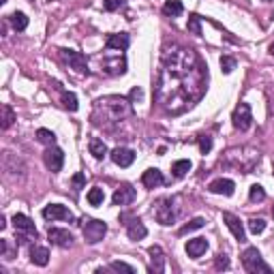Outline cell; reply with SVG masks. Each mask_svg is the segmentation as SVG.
<instances>
[{
  "label": "cell",
  "mask_w": 274,
  "mask_h": 274,
  "mask_svg": "<svg viewBox=\"0 0 274 274\" xmlns=\"http://www.w3.org/2000/svg\"><path fill=\"white\" fill-rule=\"evenodd\" d=\"M249 199L251 201H264L266 199V191L259 184H253L251 186V193H249Z\"/></svg>",
  "instance_id": "d6a6232c"
},
{
  "label": "cell",
  "mask_w": 274,
  "mask_h": 274,
  "mask_svg": "<svg viewBox=\"0 0 274 274\" xmlns=\"http://www.w3.org/2000/svg\"><path fill=\"white\" fill-rule=\"evenodd\" d=\"M30 262L35 266H47L49 264V251L45 246H32L30 249Z\"/></svg>",
  "instance_id": "44dd1931"
},
{
  "label": "cell",
  "mask_w": 274,
  "mask_h": 274,
  "mask_svg": "<svg viewBox=\"0 0 274 274\" xmlns=\"http://www.w3.org/2000/svg\"><path fill=\"white\" fill-rule=\"evenodd\" d=\"M127 0H103V6H105V11L114 13V11H120L122 6H125Z\"/></svg>",
  "instance_id": "8d00e7d4"
},
{
  "label": "cell",
  "mask_w": 274,
  "mask_h": 274,
  "mask_svg": "<svg viewBox=\"0 0 274 274\" xmlns=\"http://www.w3.org/2000/svg\"><path fill=\"white\" fill-rule=\"evenodd\" d=\"M272 217H274V208H272Z\"/></svg>",
  "instance_id": "f6af8a7d"
},
{
  "label": "cell",
  "mask_w": 274,
  "mask_h": 274,
  "mask_svg": "<svg viewBox=\"0 0 274 274\" xmlns=\"http://www.w3.org/2000/svg\"><path fill=\"white\" fill-rule=\"evenodd\" d=\"M206 251H208V240L206 238H195V240H188L186 242V253H188V257H193V259L201 257Z\"/></svg>",
  "instance_id": "e0dca14e"
},
{
  "label": "cell",
  "mask_w": 274,
  "mask_h": 274,
  "mask_svg": "<svg viewBox=\"0 0 274 274\" xmlns=\"http://www.w3.org/2000/svg\"><path fill=\"white\" fill-rule=\"evenodd\" d=\"M82 231H84V238H86L88 244H96L105 238L107 225L99 219H84L82 221Z\"/></svg>",
  "instance_id": "3957f363"
},
{
  "label": "cell",
  "mask_w": 274,
  "mask_h": 274,
  "mask_svg": "<svg viewBox=\"0 0 274 274\" xmlns=\"http://www.w3.org/2000/svg\"><path fill=\"white\" fill-rule=\"evenodd\" d=\"M186 28H188V32H193V35H201V17L199 15H195V13H193V15H188V26H186Z\"/></svg>",
  "instance_id": "f546056e"
},
{
  "label": "cell",
  "mask_w": 274,
  "mask_h": 274,
  "mask_svg": "<svg viewBox=\"0 0 274 274\" xmlns=\"http://www.w3.org/2000/svg\"><path fill=\"white\" fill-rule=\"evenodd\" d=\"M154 217L161 225H172L174 219H176V214L172 210V199H161L159 206H156V210H154Z\"/></svg>",
  "instance_id": "9c48e42d"
},
{
  "label": "cell",
  "mask_w": 274,
  "mask_h": 274,
  "mask_svg": "<svg viewBox=\"0 0 274 274\" xmlns=\"http://www.w3.org/2000/svg\"><path fill=\"white\" fill-rule=\"evenodd\" d=\"M223 221H225V225L229 227V231L233 233V238H236L238 242H244V240H246V231H244V227H242V223H240V219L236 217V214L223 212Z\"/></svg>",
  "instance_id": "8fae6325"
},
{
  "label": "cell",
  "mask_w": 274,
  "mask_h": 274,
  "mask_svg": "<svg viewBox=\"0 0 274 274\" xmlns=\"http://www.w3.org/2000/svg\"><path fill=\"white\" fill-rule=\"evenodd\" d=\"M131 116V101L122 96H105L94 103L92 122L94 125H107V122H120Z\"/></svg>",
  "instance_id": "7a4b0ae2"
},
{
  "label": "cell",
  "mask_w": 274,
  "mask_h": 274,
  "mask_svg": "<svg viewBox=\"0 0 274 274\" xmlns=\"http://www.w3.org/2000/svg\"><path fill=\"white\" fill-rule=\"evenodd\" d=\"M127 233H129V238H131V240H143L148 236V229H146V225H143L139 219H133L131 223H127Z\"/></svg>",
  "instance_id": "d6986e66"
},
{
  "label": "cell",
  "mask_w": 274,
  "mask_h": 274,
  "mask_svg": "<svg viewBox=\"0 0 274 274\" xmlns=\"http://www.w3.org/2000/svg\"><path fill=\"white\" fill-rule=\"evenodd\" d=\"M204 225H206V221L201 219V217L193 219V221H188L186 225H182V227H180V236H184V233H191V231H197V229H201Z\"/></svg>",
  "instance_id": "4316f807"
},
{
  "label": "cell",
  "mask_w": 274,
  "mask_h": 274,
  "mask_svg": "<svg viewBox=\"0 0 274 274\" xmlns=\"http://www.w3.org/2000/svg\"><path fill=\"white\" fill-rule=\"evenodd\" d=\"M191 167H193V163L188 161V159H182V161H176L174 165H172V172L176 178H182V176H186L188 172H191Z\"/></svg>",
  "instance_id": "d4e9b609"
},
{
  "label": "cell",
  "mask_w": 274,
  "mask_h": 274,
  "mask_svg": "<svg viewBox=\"0 0 274 274\" xmlns=\"http://www.w3.org/2000/svg\"><path fill=\"white\" fill-rule=\"evenodd\" d=\"M107 49H116V51H125L129 47V35L127 32H120V35H109L105 41Z\"/></svg>",
  "instance_id": "ac0fdd59"
},
{
  "label": "cell",
  "mask_w": 274,
  "mask_h": 274,
  "mask_svg": "<svg viewBox=\"0 0 274 274\" xmlns=\"http://www.w3.org/2000/svg\"><path fill=\"white\" fill-rule=\"evenodd\" d=\"M88 150H90V154H92L94 159H105V154H107L105 141L99 139V137H92V139L88 141Z\"/></svg>",
  "instance_id": "603a6c76"
},
{
  "label": "cell",
  "mask_w": 274,
  "mask_h": 274,
  "mask_svg": "<svg viewBox=\"0 0 274 274\" xmlns=\"http://www.w3.org/2000/svg\"><path fill=\"white\" fill-rule=\"evenodd\" d=\"M43 161H45V165H47L49 172H60L62 165H64V152L60 148H56V146H47V150H45V154H43Z\"/></svg>",
  "instance_id": "ba28073f"
},
{
  "label": "cell",
  "mask_w": 274,
  "mask_h": 274,
  "mask_svg": "<svg viewBox=\"0 0 274 274\" xmlns=\"http://www.w3.org/2000/svg\"><path fill=\"white\" fill-rule=\"evenodd\" d=\"M242 266H244V270L251 272V274H257V272L270 274V272H272V268L264 262L262 255H259V251L253 249V246H249V249L242 253Z\"/></svg>",
  "instance_id": "277c9868"
},
{
  "label": "cell",
  "mask_w": 274,
  "mask_h": 274,
  "mask_svg": "<svg viewBox=\"0 0 274 274\" xmlns=\"http://www.w3.org/2000/svg\"><path fill=\"white\" fill-rule=\"evenodd\" d=\"M208 88V67L191 47L172 45L163 49L159 80H156V103L167 114L178 116L193 107Z\"/></svg>",
  "instance_id": "6da1fadb"
},
{
  "label": "cell",
  "mask_w": 274,
  "mask_h": 274,
  "mask_svg": "<svg viewBox=\"0 0 274 274\" xmlns=\"http://www.w3.org/2000/svg\"><path fill=\"white\" fill-rule=\"evenodd\" d=\"M86 199H88V204H90V206H101L103 201H105V193H103V188L94 186V188H90V191H88Z\"/></svg>",
  "instance_id": "484cf974"
},
{
  "label": "cell",
  "mask_w": 274,
  "mask_h": 274,
  "mask_svg": "<svg viewBox=\"0 0 274 274\" xmlns=\"http://www.w3.org/2000/svg\"><path fill=\"white\" fill-rule=\"evenodd\" d=\"M2 114H4V118H2V129H9L13 125V120H15V112L9 107V105H4L2 107Z\"/></svg>",
  "instance_id": "e575fe53"
},
{
  "label": "cell",
  "mask_w": 274,
  "mask_h": 274,
  "mask_svg": "<svg viewBox=\"0 0 274 274\" xmlns=\"http://www.w3.org/2000/svg\"><path fill=\"white\" fill-rule=\"evenodd\" d=\"M214 266H217V270H227L229 268V259H227V255H217Z\"/></svg>",
  "instance_id": "f35d334b"
},
{
  "label": "cell",
  "mask_w": 274,
  "mask_h": 274,
  "mask_svg": "<svg viewBox=\"0 0 274 274\" xmlns=\"http://www.w3.org/2000/svg\"><path fill=\"white\" fill-rule=\"evenodd\" d=\"M43 219L47 221H73V212L62 204H49L43 208Z\"/></svg>",
  "instance_id": "52a82bcc"
},
{
  "label": "cell",
  "mask_w": 274,
  "mask_h": 274,
  "mask_svg": "<svg viewBox=\"0 0 274 274\" xmlns=\"http://www.w3.org/2000/svg\"><path fill=\"white\" fill-rule=\"evenodd\" d=\"M197 141H199V150H201V154H208L212 150V137H208V135H199L197 137Z\"/></svg>",
  "instance_id": "d590c367"
},
{
  "label": "cell",
  "mask_w": 274,
  "mask_h": 274,
  "mask_svg": "<svg viewBox=\"0 0 274 274\" xmlns=\"http://www.w3.org/2000/svg\"><path fill=\"white\" fill-rule=\"evenodd\" d=\"M109 268L116 270V272H129V274L135 272L133 266H129V264H125V262H112V266H109Z\"/></svg>",
  "instance_id": "74e56055"
},
{
  "label": "cell",
  "mask_w": 274,
  "mask_h": 274,
  "mask_svg": "<svg viewBox=\"0 0 274 274\" xmlns=\"http://www.w3.org/2000/svg\"><path fill=\"white\" fill-rule=\"evenodd\" d=\"M105 71L109 75H122L127 71L125 56H118V58H114V60H105Z\"/></svg>",
  "instance_id": "7402d4cb"
},
{
  "label": "cell",
  "mask_w": 274,
  "mask_h": 274,
  "mask_svg": "<svg viewBox=\"0 0 274 274\" xmlns=\"http://www.w3.org/2000/svg\"><path fill=\"white\" fill-rule=\"evenodd\" d=\"M270 54H272V56H274V43H272V45H270Z\"/></svg>",
  "instance_id": "7bdbcfd3"
},
{
  "label": "cell",
  "mask_w": 274,
  "mask_h": 274,
  "mask_svg": "<svg viewBox=\"0 0 274 274\" xmlns=\"http://www.w3.org/2000/svg\"><path fill=\"white\" fill-rule=\"evenodd\" d=\"M249 229H251V233H262L264 229H266V221L264 219H251L249 221Z\"/></svg>",
  "instance_id": "836d02e7"
},
{
  "label": "cell",
  "mask_w": 274,
  "mask_h": 274,
  "mask_svg": "<svg viewBox=\"0 0 274 274\" xmlns=\"http://www.w3.org/2000/svg\"><path fill=\"white\" fill-rule=\"evenodd\" d=\"M148 253H150V272H154V274H161L163 270H165V257H163V249L161 246H150L148 249Z\"/></svg>",
  "instance_id": "5bb4252c"
},
{
  "label": "cell",
  "mask_w": 274,
  "mask_h": 274,
  "mask_svg": "<svg viewBox=\"0 0 274 274\" xmlns=\"http://www.w3.org/2000/svg\"><path fill=\"white\" fill-rule=\"evenodd\" d=\"M37 139L41 141V143H45V146H54L56 143V135L49 131V129H39L37 131Z\"/></svg>",
  "instance_id": "f1b7e54d"
},
{
  "label": "cell",
  "mask_w": 274,
  "mask_h": 274,
  "mask_svg": "<svg viewBox=\"0 0 274 274\" xmlns=\"http://www.w3.org/2000/svg\"><path fill=\"white\" fill-rule=\"evenodd\" d=\"M4 227H6V219L0 217V229H4Z\"/></svg>",
  "instance_id": "b9f144b4"
},
{
  "label": "cell",
  "mask_w": 274,
  "mask_h": 274,
  "mask_svg": "<svg viewBox=\"0 0 274 274\" xmlns=\"http://www.w3.org/2000/svg\"><path fill=\"white\" fill-rule=\"evenodd\" d=\"M141 182L146 184V188H156V186H161L165 180H163V174L154 167V169H148V172H143Z\"/></svg>",
  "instance_id": "ffe728a7"
},
{
  "label": "cell",
  "mask_w": 274,
  "mask_h": 274,
  "mask_svg": "<svg viewBox=\"0 0 274 274\" xmlns=\"http://www.w3.org/2000/svg\"><path fill=\"white\" fill-rule=\"evenodd\" d=\"M73 186L77 188V191H80V188L84 186V174H75L73 176Z\"/></svg>",
  "instance_id": "ab89813d"
},
{
  "label": "cell",
  "mask_w": 274,
  "mask_h": 274,
  "mask_svg": "<svg viewBox=\"0 0 274 274\" xmlns=\"http://www.w3.org/2000/svg\"><path fill=\"white\" fill-rule=\"evenodd\" d=\"M210 193L214 195H225V197H231L233 191H236V182L229 180V178H217L210 182Z\"/></svg>",
  "instance_id": "30bf717a"
},
{
  "label": "cell",
  "mask_w": 274,
  "mask_h": 274,
  "mask_svg": "<svg viewBox=\"0 0 274 274\" xmlns=\"http://www.w3.org/2000/svg\"><path fill=\"white\" fill-rule=\"evenodd\" d=\"M137 99H141V88H133L131 90V101H137Z\"/></svg>",
  "instance_id": "60d3db41"
},
{
  "label": "cell",
  "mask_w": 274,
  "mask_h": 274,
  "mask_svg": "<svg viewBox=\"0 0 274 274\" xmlns=\"http://www.w3.org/2000/svg\"><path fill=\"white\" fill-rule=\"evenodd\" d=\"M13 225H15V229L17 231H24V233H28V236L32 238H37V229H35V223L26 217V214H15L13 217Z\"/></svg>",
  "instance_id": "2e32d148"
},
{
  "label": "cell",
  "mask_w": 274,
  "mask_h": 274,
  "mask_svg": "<svg viewBox=\"0 0 274 274\" xmlns=\"http://www.w3.org/2000/svg\"><path fill=\"white\" fill-rule=\"evenodd\" d=\"M233 127L238 129V131H249L251 125H253V112H251V105L249 103H240V105L233 109Z\"/></svg>",
  "instance_id": "5b68a950"
},
{
  "label": "cell",
  "mask_w": 274,
  "mask_h": 274,
  "mask_svg": "<svg viewBox=\"0 0 274 274\" xmlns=\"http://www.w3.org/2000/svg\"><path fill=\"white\" fill-rule=\"evenodd\" d=\"M11 26L17 32H22V30H26V26H28V17H26L24 13H13V15H11Z\"/></svg>",
  "instance_id": "83f0119b"
},
{
  "label": "cell",
  "mask_w": 274,
  "mask_h": 274,
  "mask_svg": "<svg viewBox=\"0 0 274 274\" xmlns=\"http://www.w3.org/2000/svg\"><path fill=\"white\" fill-rule=\"evenodd\" d=\"M182 11H184V6H182L180 0H167V2L163 4V13H165L167 17H178V15H182Z\"/></svg>",
  "instance_id": "cb8c5ba5"
},
{
  "label": "cell",
  "mask_w": 274,
  "mask_h": 274,
  "mask_svg": "<svg viewBox=\"0 0 274 274\" xmlns=\"http://www.w3.org/2000/svg\"><path fill=\"white\" fill-rule=\"evenodd\" d=\"M47 236H49V242L56 244V246H60V249H69V246L73 244V236H71L67 229H58V227H51Z\"/></svg>",
  "instance_id": "7c38bea8"
},
{
  "label": "cell",
  "mask_w": 274,
  "mask_h": 274,
  "mask_svg": "<svg viewBox=\"0 0 274 274\" xmlns=\"http://www.w3.org/2000/svg\"><path fill=\"white\" fill-rule=\"evenodd\" d=\"M60 56L71 69L77 71V73H88V60L84 54H80V51H75V49H60Z\"/></svg>",
  "instance_id": "8992f818"
},
{
  "label": "cell",
  "mask_w": 274,
  "mask_h": 274,
  "mask_svg": "<svg viewBox=\"0 0 274 274\" xmlns=\"http://www.w3.org/2000/svg\"><path fill=\"white\" fill-rule=\"evenodd\" d=\"M112 161L116 163V165H120V167H129L135 161V152H133V150H129V148H116L112 152Z\"/></svg>",
  "instance_id": "9a60e30c"
},
{
  "label": "cell",
  "mask_w": 274,
  "mask_h": 274,
  "mask_svg": "<svg viewBox=\"0 0 274 274\" xmlns=\"http://www.w3.org/2000/svg\"><path fill=\"white\" fill-rule=\"evenodd\" d=\"M236 58H231V56H223L221 58V71H223V73H231L233 69H236Z\"/></svg>",
  "instance_id": "1f68e13d"
},
{
  "label": "cell",
  "mask_w": 274,
  "mask_h": 274,
  "mask_svg": "<svg viewBox=\"0 0 274 274\" xmlns=\"http://www.w3.org/2000/svg\"><path fill=\"white\" fill-rule=\"evenodd\" d=\"M133 199H135V188L131 184H120L112 197L114 206H129Z\"/></svg>",
  "instance_id": "4fadbf2b"
},
{
  "label": "cell",
  "mask_w": 274,
  "mask_h": 274,
  "mask_svg": "<svg viewBox=\"0 0 274 274\" xmlns=\"http://www.w3.org/2000/svg\"><path fill=\"white\" fill-rule=\"evenodd\" d=\"M62 105L69 109V112H77V96L73 92H64L62 94Z\"/></svg>",
  "instance_id": "4dcf8cb0"
},
{
  "label": "cell",
  "mask_w": 274,
  "mask_h": 274,
  "mask_svg": "<svg viewBox=\"0 0 274 274\" xmlns=\"http://www.w3.org/2000/svg\"><path fill=\"white\" fill-rule=\"evenodd\" d=\"M264 2H272V0H264Z\"/></svg>",
  "instance_id": "ee69618b"
}]
</instances>
